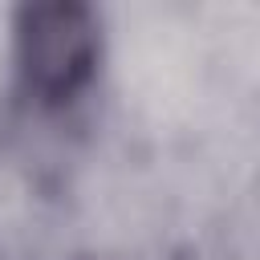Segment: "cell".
<instances>
[{"label": "cell", "instance_id": "cell-1", "mask_svg": "<svg viewBox=\"0 0 260 260\" xmlns=\"http://www.w3.org/2000/svg\"><path fill=\"white\" fill-rule=\"evenodd\" d=\"M106 28L85 0H24L12 8V81L41 110L73 106L102 69Z\"/></svg>", "mask_w": 260, "mask_h": 260}]
</instances>
